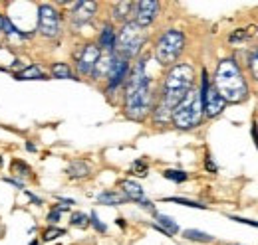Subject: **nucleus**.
I'll list each match as a JSON object with an SVG mask.
<instances>
[{"label": "nucleus", "mask_w": 258, "mask_h": 245, "mask_svg": "<svg viewBox=\"0 0 258 245\" xmlns=\"http://www.w3.org/2000/svg\"><path fill=\"white\" fill-rule=\"evenodd\" d=\"M183 50H185V34L171 28V30L163 32L161 38L157 40L155 58L161 65H173L183 54Z\"/></svg>", "instance_id": "5"}, {"label": "nucleus", "mask_w": 258, "mask_h": 245, "mask_svg": "<svg viewBox=\"0 0 258 245\" xmlns=\"http://www.w3.org/2000/svg\"><path fill=\"white\" fill-rule=\"evenodd\" d=\"M163 176L167 180H173V182H185L187 180V172H183V170H165Z\"/></svg>", "instance_id": "25"}, {"label": "nucleus", "mask_w": 258, "mask_h": 245, "mask_svg": "<svg viewBox=\"0 0 258 245\" xmlns=\"http://www.w3.org/2000/svg\"><path fill=\"white\" fill-rule=\"evenodd\" d=\"M215 89L225 99V103H242L248 97V85L246 79L234 60L219 61L215 71Z\"/></svg>", "instance_id": "3"}, {"label": "nucleus", "mask_w": 258, "mask_h": 245, "mask_svg": "<svg viewBox=\"0 0 258 245\" xmlns=\"http://www.w3.org/2000/svg\"><path fill=\"white\" fill-rule=\"evenodd\" d=\"M97 202L99 204H105V206H121V204L127 202V198L121 192H101L97 196Z\"/></svg>", "instance_id": "19"}, {"label": "nucleus", "mask_w": 258, "mask_h": 245, "mask_svg": "<svg viewBox=\"0 0 258 245\" xmlns=\"http://www.w3.org/2000/svg\"><path fill=\"white\" fill-rule=\"evenodd\" d=\"M131 8H135L133 2H117V4H113V18L125 22L127 14H131Z\"/></svg>", "instance_id": "20"}, {"label": "nucleus", "mask_w": 258, "mask_h": 245, "mask_svg": "<svg viewBox=\"0 0 258 245\" xmlns=\"http://www.w3.org/2000/svg\"><path fill=\"white\" fill-rule=\"evenodd\" d=\"M165 202H175V204H181V206H187V208H199V210L207 208L205 204H199V202H193V200H185V198H165Z\"/></svg>", "instance_id": "24"}, {"label": "nucleus", "mask_w": 258, "mask_h": 245, "mask_svg": "<svg viewBox=\"0 0 258 245\" xmlns=\"http://www.w3.org/2000/svg\"><path fill=\"white\" fill-rule=\"evenodd\" d=\"M60 215H62V210H60V208H54V210L48 214V221H50V223H58V221H60Z\"/></svg>", "instance_id": "32"}, {"label": "nucleus", "mask_w": 258, "mask_h": 245, "mask_svg": "<svg viewBox=\"0 0 258 245\" xmlns=\"http://www.w3.org/2000/svg\"><path fill=\"white\" fill-rule=\"evenodd\" d=\"M30 245H40V243H38V239H34V241H32Z\"/></svg>", "instance_id": "34"}, {"label": "nucleus", "mask_w": 258, "mask_h": 245, "mask_svg": "<svg viewBox=\"0 0 258 245\" xmlns=\"http://www.w3.org/2000/svg\"><path fill=\"white\" fill-rule=\"evenodd\" d=\"M207 170H209V172H217V164L211 160V156L207 158Z\"/></svg>", "instance_id": "33"}, {"label": "nucleus", "mask_w": 258, "mask_h": 245, "mask_svg": "<svg viewBox=\"0 0 258 245\" xmlns=\"http://www.w3.org/2000/svg\"><path fill=\"white\" fill-rule=\"evenodd\" d=\"M203 99H201V93L199 89H191L187 93V97L175 107L173 115H171V121L177 129H183V131H189L199 127L203 121Z\"/></svg>", "instance_id": "4"}, {"label": "nucleus", "mask_w": 258, "mask_h": 245, "mask_svg": "<svg viewBox=\"0 0 258 245\" xmlns=\"http://www.w3.org/2000/svg\"><path fill=\"white\" fill-rule=\"evenodd\" d=\"M52 75L56 79H76L74 71H72V67L68 63H54L52 65Z\"/></svg>", "instance_id": "21"}, {"label": "nucleus", "mask_w": 258, "mask_h": 245, "mask_svg": "<svg viewBox=\"0 0 258 245\" xmlns=\"http://www.w3.org/2000/svg\"><path fill=\"white\" fill-rule=\"evenodd\" d=\"M143 44H145V30L139 28L135 22H125L119 34L115 36V50L125 60L135 58Z\"/></svg>", "instance_id": "6"}, {"label": "nucleus", "mask_w": 258, "mask_h": 245, "mask_svg": "<svg viewBox=\"0 0 258 245\" xmlns=\"http://www.w3.org/2000/svg\"><path fill=\"white\" fill-rule=\"evenodd\" d=\"M76 10H74V22L76 24H84V22H88V20H92L94 18V14H96L97 10V4L96 2H76V6H74Z\"/></svg>", "instance_id": "13"}, {"label": "nucleus", "mask_w": 258, "mask_h": 245, "mask_svg": "<svg viewBox=\"0 0 258 245\" xmlns=\"http://www.w3.org/2000/svg\"><path fill=\"white\" fill-rule=\"evenodd\" d=\"M90 172H92V166L86 160H74L68 166V176L70 178H86V176H90Z\"/></svg>", "instance_id": "17"}, {"label": "nucleus", "mask_w": 258, "mask_h": 245, "mask_svg": "<svg viewBox=\"0 0 258 245\" xmlns=\"http://www.w3.org/2000/svg\"><path fill=\"white\" fill-rule=\"evenodd\" d=\"M195 83V69L189 63H177L169 69L165 83H163L161 103L155 109L157 121H169L175 107L187 97V93L193 89Z\"/></svg>", "instance_id": "1"}, {"label": "nucleus", "mask_w": 258, "mask_h": 245, "mask_svg": "<svg viewBox=\"0 0 258 245\" xmlns=\"http://www.w3.org/2000/svg\"><path fill=\"white\" fill-rule=\"evenodd\" d=\"M127 75H129V61L125 58H121V56H115L113 65H111V71L107 75V81H109L107 91H115L121 83H125Z\"/></svg>", "instance_id": "11"}, {"label": "nucleus", "mask_w": 258, "mask_h": 245, "mask_svg": "<svg viewBox=\"0 0 258 245\" xmlns=\"http://www.w3.org/2000/svg\"><path fill=\"white\" fill-rule=\"evenodd\" d=\"M153 109L151 81L145 71V61H137L127 75L125 85V115L131 121H143Z\"/></svg>", "instance_id": "2"}, {"label": "nucleus", "mask_w": 258, "mask_h": 245, "mask_svg": "<svg viewBox=\"0 0 258 245\" xmlns=\"http://www.w3.org/2000/svg\"><path fill=\"white\" fill-rule=\"evenodd\" d=\"M90 223H92V225L96 227V229H97V231H99V233H103V231H105V225H103V223L99 221V217H97L96 212H94V214L90 215Z\"/></svg>", "instance_id": "31"}, {"label": "nucleus", "mask_w": 258, "mask_h": 245, "mask_svg": "<svg viewBox=\"0 0 258 245\" xmlns=\"http://www.w3.org/2000/svg\"><path fill=\"white\" fill-rule=\"evenodd\" d=\"M70 223H72L74 227L84 229V227L90 225V217H88L86 214H82V212H76V214H72V217H70Z\"/></svg>", "instance_id": "23"}, {"label": "nucleus", "mask_w": 258, "mask_h": 245, "mask_svg": "<svg viewBox=\"0 0 258 245\" xmlns=\"http://www.w3.org/2000/svg\"><path fill=\"white\" fill-rule=\"evenodd\" d=\"M183 235L187 237V239H191V241H213L215 237L213 235H209V233H205V231H199V229H187V231H183Z\"/></svg>", "instance_id": "22"}, {"label": "nucleus", "mask_w": 258, "mask_h": 245, "mask_svg": "<svg viewBox=\"0 0 258 245\" xmlns=\"http://www.w3.org/2000/svg\"><path fill=\"white\" fill-rule=\"evenodd\" d=\"M38 30L44 38H58L62 32L60 12L50 4L38 6Z\"/></svg>", "instance_id": "8"}, {"label": "nucleus", "mask_w": 258, "mask_h": 245, "mask_svg": "<svg viewBox=\"0 0 258 245\" xmlns=\"http://www.w3.org/2000/svg\"><path fill=\"white\" fill-rule=\"evenodd\" d=\"M101 56V50L97 44H86L82 54L78 56V71L80 75H92L96 69V63Z\"/></svg>", "instance_id": "9"}, {"label": "nucleus", "mask_w": 258, "mask_h": 245, "mask_svg": "<svg viewBox=\"0 0 258 245\" xmlns=\"http://www.w3.org/2000/svg\"><path fill=\"white\" fill-rule=\"evenodd\" d=\"M201 99H203V111H205V115L209 117V119H213V117H217V115H221L223 111H225L226 103L225 99L219 95V91L215 89V85L209 81V75H207V71L203 69V77H201Z\"/></svg>", "instance_id": "7"}, {"label": "nucleus", "mask_w": 258, "mask_h": 245, "mask_svg": "<svg viewBox=\"0 0 258 245\" xmlns=\"http://www.w3.org/2000/svg\"><path fill=\"white\" fill-rule=\"evenodd\" d=\"M115 56L113 54H105V56H99V60L96 63V69L92 75H96V79H107L109 71H111V65H113Z\"/></svg>", "instance_id": "16"}, {"label": "nucleus", "mask_w": 258, "mask_h": 245, "mask_svg": "<svg viewBox=\"0 0 258 245\" xmlns=\"http://www.w3.org/2000/svg\"><path fill=\"white\" fill-rule=\"evenodd\" d=\"M115 30L111 24H105L101 28V34H99V50H105L107 54H113L115 52Z\"/></svg>", "instance_id": "14"}, {"label": "nucleus", "mask_w": 258, "mask_h": 245, "mask_svg": "<svg viewBox=\"0 0 258 245\" xmlns=\"http://www.w3.org/2000/svg\"><path fill=\"white\" fill-rule=\"evenodd\" d=\"M2 30L6 32L8 36H18V38H22V36H24L22 32H18L16 28H14V24H12V20H10V18H4V20H2Z\"/></svg>", "instance_id": "26"}, {"label": "nucleus", "mask_w": 258, "mask_h": 245, "mask_svg": "<svg viewBox=\"0 0 258 245\" xmlns=\"http://www.w3.org/2000/svg\"><path fill=\"white\" fill-rule=\"evenodd\" d=\"M2 20H4V18H2V16H0V30H2Z\"/></svg>", "instance_id": "35"}, {"label": "nucleus", "mask_w": 258, "mask_h": 245, "mask_svg": "<svg viewBox=\"0 0 258 245\" xmlns=\"http://www.w3.org/2000/svg\"><path fill=\"white\" fill-rule=\"evenodd\" d=\"M155 219H157L155 227H157L159 231H163L165 235H173V233L179 231V225H177V221H173V217L163 215V214H155Z\"/></svg>", "instance_id": "18"}, {"label": "nucleus", "mask_w": 258, "mask_h": 245, "mask_svg": "<svg viewBox=\"0 0 258 245\" xmlns=\"http://www.w3.org/2000/svg\"><path fill=\"white\" fill-rule=\"evenodd\" d=\"M14 77L18 81H36V79H48L46 71L40 65H28L24 69H20L18 73H14Z\"/></svg>", "instance_id": "15"}, {"label": "nucleus", "mask_w": 258, "mask_h": 245, "mask_svg": "<svg viewBox=\"0 0 258 245\" xmlns=\"http://www.w3.org/2000/svg\"><path fill=\"white\" fill-rule=\"evenodd\" d=\"M131 170L137 176H147V162L145 160H135L133 166H131Z\"/></svg>", "instance_id": "27"}, {"label": "nucleus", "mask_w": 258, "mask_h": 245, "mask_svg": "<svg viewBox=\"0 0 258 245\" xmlns=\"http://www.w3.org/2000/svg\"><path fill=\"white\" fill-rule=\"evenodd\" d=\"M248 67H250V73H252V77H254V79L258 81V50H254V52L250 54Z\"/></svg>", "instance_id": "28"}, {"label": "nucleus", "mask_w": 258, "mask_h": 245, "mask_svg": "<svg viewBox=\"0 0 258 245\" xmlns=\"http://www.w3.org/2000/svg\"><path fill=\"white\" fill-rule=\"evenodd\" d=\"M246 36H248V32L236 30V32H232V34L228 36V42H230V44H234V42H240V40H244Z\"/></svg>", "instance_id": "30"}, {"label": "nucleus", "mask_w": 258, "mask_h": 245, "mask_svg": "<svg viewBox=\"0 0 258 245\" xmlns=\"http://www.w3.org/2000/svg\"><path fill=\"white\" fill-rule=\"evenodd\" d=\"M119 186H121V194H123L127 200H131V202H137V204H139V206H143L145 210H151V212H153V204H151V202L145 198L143 188L135 182V180H121V182H119Z\"/></svg>", "instance_id": "12"}, {"label": "nucleus", "mask_w": 258, "mask_h": 245, "mask_svg": "<svg viewBox=\"0 0 258 245\" xmlns=\"http://www.w3.org/2000/svg\"><path fill=\"white\" fill-rule=\"evenodd\" d=\"M60 235H64V229H60V227H50V229L44 231V241H52V239H56V237H60Z\"/></svg>", "instance_id": "29"}, {"label": "nucleus", "mask_w": 258, "mask_h": 245, "mask_svg": "<svg viewBox=\"0 0 258 245\" xmlns=\"http://www.w3.org/2000/svg\"><path fill=\"white\" fill-rule=\"evenodd\" d=\"M159 14V2H151V0H143L135 4V24L139 28H147L153 24V20Z\"/></svg>", "instance_id": "10"}]
</instances>
